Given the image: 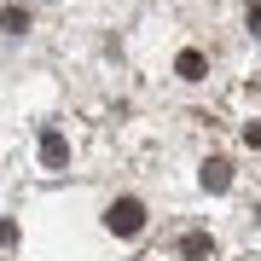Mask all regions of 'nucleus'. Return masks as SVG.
<instances>
[{
  "label": "nucleus",
  "mask_w": 261,
  "mask_h": 261,
  "mask_svg": "<svg viewBox=\"0 0 261 261\" xmlns=\"http://www.w3.org/2000/svg\"><path fill=\"white\" fill-rule=\"evenodd\" d=\"M0 244H18V226L12 221H0Z\"/></svg>",
  "instance_id": "7"
},
{
  "label": "nucleus",
  "mask_w": 261,
  "mask_h": 261,
  "mask_svg": "<svg viewBox=\"0 0 261 261\" xmlns=\"http://www.w3.org/2000/svg\"><path fill=\"white\" fill-rule=\"evenodd\" d=\"M180 250H186V255H192V261H203V255H209V250H215V244H209V238H203V232H186V238H180Z\"/></svg>",
  "instance_id": "6"
},
{
  "label": "nucleus",
  "mask_w": 261,
  "mask_h": 261,
  "mask_svg": "<svg viewBox=\"0 0 261 261\" xmlns=\"http://www.w3.org/2000/svg\"><path fill=\"white\" fill-rule=\"evenodd\" d=\"M0 29H6V35H23V29H29V12L23 6H6V12H0Z\"/></svg>",
  "instance_id": "5"
},
{
  "label": "nucleus",
  "mask_w": 261,
  "mask_h": 261,
  "mask_svg": "<svg viewBox=\"0 0 261 261\" xmlns=\"http://www.w3.org/2000/svg\"><path fill=\"white\" fill-rule=\"evenodd\" d=\"M203 186H209V192H226V186H232V163L209 157V163H203Z\"/></svg>",
  "instance_id": "2"
},
{
  "label": "nucleus",
  "mask_w": 261,
  "mask_h": 261,
  "mask_svg": "<svg viewBox=\"0 0 261 261\" xmlns=\"http://www.w3.org/2000/svg\"><path fill=\"white\" fill-rule=\"evenodd\" d=\"M250 145H261V122H250Z\"/></svg>",
  "instance_id": "9"
},
{
  "label": "nucleus",
  "mask_w": 261,
  "mask_h": 261,
  "mask_svg": "<svg viewBox=\"0 0 261 261\" xmlns=\"http://www.w3.org/2000/svg\"><path fill=\"white\" fill-rule=\"evenodd\" d=\"M250 29L261 35V0H250Z\"/></svg>",
  "instance_id": "8"
},
{
  "label": "nucleus",
  "mask_w": 261,
  "mask_h": 261,
  "mask_svg": "<svg viewBox=\"0 0 261 261\" xmlns=\"http://www.w3.org/2000/svg\"><path fill=\"white\" fill-rule=\"evenodd\" d=\"M174 70L186 75V82H203V75H209V58H203V53H180V58H174Z\"/></svg>",
  "instance_id": "3"
},
{
  "label": "nucleus",
  "mask_w": 261,
  "mask_h": 261,
  "mask_svg": "<svg viewBox=\"0 0 261 261\" xmlns=\"http://www.w3.org/2000/svg\"><path fill=\"white\" fill-rule=\"evenodd\" d=\"M64 157H70L64 140H58V134H41V163H47V168H64Z\"/></svg>",
  "instance_id": "4"
},
{
  "label": "nucleus",
  "mask_w": 261,
  "mask_h": 261,
  "mask_svg": "<svg viewBox=\"0 0 261 261\" xmlns=\"http://www.w3.org/2000/svg\"><path fill=\"white\" fill-rule=\"evenodd\" d=\"M105 226H111L116 238H134L145 226V203H140V197H116V203L105 209Z\"/></svg>",
  "instance_id": "1"
}]
</instances>
